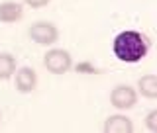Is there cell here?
<instances>
[{"mask_svg": "<svg viewBox=\"0 0 157 133\" xmlns=\"http://www.w3.org/2000/svg\"><path fill=\"white\" fill-rule=\"evenodd\" d=\"M16 72V57L10 53H0V80H8Z\"/></svg>", "mask_w": 157, "mask_h": 133, "instance_id": "9c48e42d", "label": "cell"}, {"mask_svg": "<svg viewBox=\"0 0 157 133\" xmlns=\"http://www.w3.org/2000/svg\"><path fill=\"white\" fill-rule=\"evenodd\" d=\"M16 90L22 92V94H29V92L36 90L37 86V72L29 67H22L16 68Z\"/></svg>", "mask_w": 157, "mask_h": 133, "instance_id": "5b68a950", "label": "cell"}, {"mask_svg": "<svg viewBox=\"0 0 157 133\" xmlns=\"http://www.w3.org/2000/svg\"><path fill=\"white\" fill-rule=\"evenodd\" d=\"M137 90L144 98L155 100L157 98V75H144L137 80Z\"/></svg>", "mask_w": 157, "mask_h": 133, "instance_id": "ba28073f", "label": "cell"}, {"mask_svg": "<svg viewBox=\"0 0 157 133\" xmlns=\"http://www.w3.org/2000/svg\"><path fill=\"white\" fill-rule=\"evenodd\" d=\"M104 131L106 133H132L134 131V124H132V120L128 116L116 114L104 121Z\"/></svg>", "mask_w": 157, "mask_h": 133, "instance_id": "52a82bcc", "label": "cell"}, {"mask_svg": "<svg viewBox=\"0 0 157 133\" xmlns=\"http://www.w3.org/2000/svg\"><path fill=\"white\" fill-rule=\"evenodd\" d=\"M24 2H26L29 8H43V6H47L51 0H24Z\"/></svg>", "mask_w": 157, "mask_h": 133, "instance_id": "8fae6325", "label": "cell"}, {"mask_svg": "<svg viewBox=\"0 0 157 133\" xmlns=\"http://www.w3.org/2000/svg\"><path fill=\"white\" fill-rule=\"evenodd\" d=\"M110 104L116 110H132L137 104V92L130 84H118L110 92Z\"/></svg>", "mask_w": 157, "mask_h": 133, "instance_id": "277c9868", "label": "cell"}, {"mask_svg": "<svg viewBox=\"0 0 157 133\" xmlns=\"http://www.w3.org/2000/svg\"><path fill=\"white\" fill-rule=\"evenodd\" d=\"M43 67L51 75H65L73 67V57L67 49H49L43 55Z\"/></svg>", "mask_w": 157, "mask_h": 133, "instance_id": "7a4b0ae2", "label": "cell"}, {"mask_svg": "<svg viewBox=\"0 0 157 133\" xmlns=\"http://www.w3.org/2000/svg\"><path fill=\"white\" fill-rule=\"evenodd\" d=\"M24 18V6L20 2H0V22L2 24H16Z\"/></svg>", "mask_w": 157, "mask_h": 133, "instance_id": "8992f818", "label": "cell"}, {"mask_svg": "<svg viewBox=\"0 0 157 133\" xmlns=\"http://www.w3.org/2000/svg\"><path fill=\"white\" fill-rule=\"evenodd\" d=\"M28 35L33 43H37V45H53L59 39V29H57L55 24L39 20V22H33L32 26H29Z\"/></svg>", "mask_w": 157, "mask_h": 133, "instance_id": "3957f363", "label": "cell"}, {"mask_svg": "<svg viewBox=\"0 0 157 133\" xmlns=\"http://www.w3.org/2000/svg\"><path fill=\"white\" fill-rule=\"evenodd\" d=\"M114 55L122 63H140L147 55V41L140 31L134 29H126V31L118 33L114 39Z\"/></svg>", "mask_w": 157, "mask_h": 133, "instance_id": "6da1fadb", "label": "cell"}, {"mask_svg": "<svg viewBox=\"0 0 157 133\" xmlns=\"http://www.w3.org/2000/svg\"><path fill=\"white\" fill-rule=\"evenodd\" d=\"M145 127L149 131H157V110H151L145 116Z\"/></svg>", "mask_w": 157, "mask_h": 133, "instance_id": "30bf717a", "label": "cell"}]
</instances>
